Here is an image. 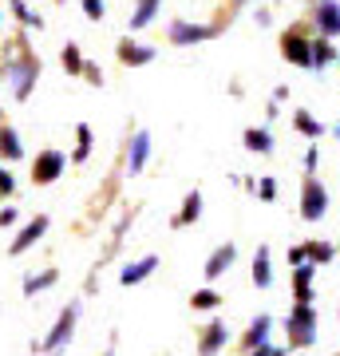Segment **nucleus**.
I'll list each match as a JSON object with an SVG mask.
<instances>
[{
  "label": "nucleus",
  "mask_w": 340,
  "mask_h": 356,
  "mask_svg": "<svg viewBox=\"0 0 340 356\" xmlns=\"http://www.w3.org/2000/svg\"><path fill=\"white\" fill-rule=\"evenodd\" d=\"M285 332H289V341L297 344V348L313 344L316 341V309L297 301V305L289 309V317H285Z\"/></svg>",
  "instance_id": "1"
},
{
  "label": "nucleus",
  "mask_w": 340,
  "mask_h": 356,
  "mask_svg": "<svg viewBox=\"0 0 340 356\" xmlns=\"http://www.w3.org/2000/svg\"><path fill=\"white\" fill-rule=\"evenodd\" d=\"M325 214H328V191L316 175H309L301 182V218L305 222H321Z\"/></svg>",
  "instance_id": "2"
},
{
  "label": "nucleus",
  "mask_w": 340,
  "mask_h": 356,
  "mask_svg": "<svg viewBox=\"0 0 340 356\" xmlns=\"http://www.w3.org/2000/svg\"><path fill=\"white\" fill-rule=\"evenodd\" d=\"M36 76H40V60H36V56H24L20 64H8V67H4V79L13 83V95H16L20 103L32 95V83H36Z\"/></svg>",
  "instance_id": "3"
},
{
  "label": "nucleus",
  "mask_w": 340,
  "mask_h": 356,
  "mask_svg": "<svg viewBox=\"0 0 340 356\" xmlns=\"http://www.w3.org/2000/svg\"><path fill=\"white\" fill-rule=\"evenodd\" d=\"M76 321H79V305H67L60 313V321L51 325V332L40 341V353H60L63 344L72 341V332H76Z\"/></svg>",
  "instance_id": "4"
},
{
  "label": "nucleus",
  "mask_w": 340,
  "mask_h": 356,
  "mask_svg": "<svg viewBox=\"0 0 340 356\" xmlns=\"http://www.w3.org/2000/svg\"><path fill=\"white\" fill-rule=\"evenodd\" d=\"M63 166H67L63 151L48 147V151H40V154H36V163H32V178H36L40 186H48V182H56V178L63 175Z\"/></svg>",
  "instance_id": "5"
},
{
  "label": "nucleus",
  "mask_w": 340,
  "mask_h": 356,
  "mask_svg": "<svg viewBox=\"0 0 340 356\" xmlns=\"http://www.w3.org/2000/svg\"><path fill=\"white\" fill-rule=\"evenodd\" d=\"M281 56H285L289 64H297V67H313V40L297 36V32H285V40H281Z\"/></svg>",
  "instance_id": "6"
},
{
  "label": "nucleus",
  "mask_w": 340,
  "mask_h": 356,
  "mask_svg": "<svg viewBox=\"0 0 340 356\" xmlns=\"http://www.w3.org/2000/svg\"><path fill=\"white\" fill-rule=\"evenodd\" d=\"M234 261H238V245H234V242L218 245L214 254L206 257V269H202V277H206V281H218L229 266H234Z\"/></svg>",
  "instance_id": "7"
},
{
  "label": "nucleus",
  "mask_w": 340,
  "mask_h": 356,
  "mask_svg": "<svg viewBox=\"0 0 340 356\" xmlns=\"http://www.w3.org/2000/svg\"><path fill=\"white\" fill-rule=\"evenodd\" d=\"M44 229H48V214H36L24 229H20V234H16V242L8 245V254H24V250H32V245L44 238Z\"/></svg>",
  "instance_id": "8"
},
{
  "label": "nucleus",
  "mask_w": 340,
  "mask_h": 356,
  "mask_svg": "<svg viewBox=\"0 0 340 356\" xmlns=\"http://www.w3.org/2000/svg\"><path fill=\"white\" fill-rule=\"evenodd\" d=\"M316 28L321 36H340V0H316Z\"/></svg>",
  "instance_id": "9"
},
{
  "label": "nucleus",
  "mask_w": 340,
  "mask_h": 356,
  "mask_svg": "<svg viewBox=\"0 0 340 356\" xmlns=\"http://www.w3.org/2000/svg\"><path fill=\"white\" fill-rule=\"evenodd\" d=\"M214 36V28H206V24H186V20H175L170 24V44H202V40H210Z\"/></svg>",
  "instance_id": "10"
},
{
  "label": "nucleus",
  "mask_w": 340,
  "mask_h": 356,
  "mask_svg": "<svg viewBox=\"0 0 340 356\" xmlns=\"http://www.w3.org/2000/svg\"><path fill=\"white\" fill-rule=\"evenodd\" d=\"M147 159H151V135L147 131H135L131 135V151H127V170L139 175L143 166H147Z\"/></svg>",
  "instance_id": "11"
},
{
  "label": "nucleus",
  "mask_w": 340,
  "mask_h": 356,
  "mask_svg": "<svg viewBox=\"0 0 340 356\" xmlns=\"http://www.w3.org/2000/svg\"><path fill=\"white\" fill-rule=\"evenodd\" d=\"M313 277H316L313 261H305V266L293 269V297H297L301 305H313Z\"/></svg>",
  "instance_id": "12"
},
{
  "label": "nucleus",
  "mask_w": 340,
  "mask_h": 356,
  "mask_svg": "<svg viewBox=\"0 0 340 356\" xmlns=\"http://www.w3.org/2000/svg\"><path fill=\"white\" fill-rule=\"evenodd\" d=\"M269 332H273V317L269 313H257V317L250 321V329H245V337H241V344L245 348H261V344H269Z\"/></svg>",
  "instance_id": "13"
},
{
  "label": "nucleus",
  "mask_w": 340,
  "mask_h": 356,
  "mask_svg": "<svg viewBox=\"0 0 340 356\" xmlns=\"http://www.w3.org/2000/svg\"><path fill=\"white\" fill-rule=\"evenodd\" d=\"M159 269V257L154 254H147V257H139V261H131V266L119 273V285H139V281H147Z\"/></svg>",
  "instance_id": "14"
},
{
  "label": "nucleus",
  "mask_w": 340,
  "mask_h": 356,
  "mask_svg": "<svg viewBox=\"0 0 340 356\" xmlns=\"http://www.w3.org/2000/svg\"><path fill=\"white\" fill-rule=\"evenodd\" d=\"M226 341H229L226 321H214V325L206 329V337H202V344H198V356H218L222 348H226Z\"/></svg>",
  "instance_id": "15"
},
{
  "label": "nucleus",
  "mask_w": 340,
  "mask_h": 356,
  "mask_svg": "<svg viewBox=\"0 0 340 356\" xmlns=\"http://www.w3.org/2000/svg\"><path fill=\"white\" fill-rule=\"evenodd\" d=\"M253 285H257V289H269V285H273V257H269V245H257V257H253Z\"/></svg>",
  "instance_id": "16"
},
{
  "label": "nucleus",
  "mask_w": 340,
  "mask_h": 356,
  "mask_svg": "<svg viewBox=\"0 0 340 356\" xmlns=\"http://www.w3.org/2000/svg\"><path fill=\"white\" fill-rule=\"evenodd\" d=\"M119 60H123L127 67L151 64V60H154V48H147V44H135V40H123V44H119Z\"/></svg>",
  "instance_id": "17"
},
{
  "label": "nucleus",
  "mask_w": 340,
  "mask_h": 356,
  "mask_svg": "<svg viewBox=\"0 0 340 356\" xmlns=\"http://www.w3.org/2000/svg\"><path fill=\"white\" fill-rule=\"evenodd\" d=\"M241 143H245V151H253V154H269L273 151V135L265 127H250L245 135H241Z\"/></svg>",
  "instance_id": "18"
},
{
  "label": "nucleus",
  "mask_w": 340,
  "mask_h": 356,
  "mask_svg": "<svg viewBox=\"0 0 340 356\" xmlns=\"http://www.w3.org/2000/svg\"><path fill=\"white\" fill-rule=\"evenodd\" d=\"M202 218V194L190 191L186 198H182V214L175 218V226H190V222H198Z\"/></svg>",
  "instance_id": "19"
},
{
  "label": "nucleus",
  "mask_w": 340,
  "mask_h": 356,
  "mask_svg": "<svg viewBox=\"0 0 340 356\" xmlns=\"http://www.w3.org/2000/svg\"><path fill=\"white\" fill-rule=\"evenodd\" d=\"M159 8H163V0H139L135 13H131V28H147L159 16Z\"/></svg>",
  "instance_id": "20"
},
{
  "label": "nucleus",
  "mask_w": 340,
  "mask_h": 356,
  "mask_svg": "<svg viewBox=\"0 0 340 356\" xmlns=\"http://www.w3.org/2000/svg\"><path fill=\"white\" fill-rule=\"evenodd\" d=\"M328 64H337V48H332V40L328 36H321V40H313V67L325 72Z\"/></svg>",
  "instance_id": "21"
},
{
  "label": "nucleus",
  "mask_w": 340,
  "mask_h": 356,
  "mask_svg": "<svg viewBox=\"0 0 340 356\" xmlns=\"http://www.w3.org/2000/svg\"><path fill=\"white\" fill-rule=\"evenodd\" d=\"M293 123H297V131H301L305 139H321V135H325V123L313 119V111H297L293 115Z\"/></svg>",
  "instance_id": "22"
},
{
  "label": "nucleus",
  "mask_w": 340,
  "mask_h": 356,
  "mask_svg": "<svg viewBox=\"0 0 340 356\" xmlns=\"http://www.w3.org/2000/svg\"><path fill=\"white\" fill-rule=\"evenodd\" d=\"M56 281H60V273H56V269H48V273H40V277H24V297H36V293L51 289Z\"/></svg>",
  "instance_id": "23"
},
{
  "label": "nucleus",
  "mask_w": 340,
  "mask_h": 356,
  "mask_svg": "<svg viewBox=\"0 0 340 356\" xmlns=\"http://www.w3.org/2000/svg\"><path fill=\"white\" fill-rule=\"evenodd\" d=\"M0 154H8V159H20L24 147H20V135L13 127H0Z\"/></svg>",
  "instance_id": "24"
},
{
  "label": "nucleus",
  "mask_w": 340,
  "mask_h": 356,
  "mask_svg": "<svg viewBox=\"0 0 340 356\" xmlns=\"http://www.w3.org/2000/svg\"><path fill=\"white\" fill-rule=\"evenodd\" d=\"M305 250H309V261H313V266H325V261H332V254H337L332 242H305Z\"/></svg>",
  "instance_id": "25"
},
{
  "label": "nucleus",
  "mask_w": 340,
  "mask_h": 356,
  "mask_svg": "<svg viewBox=\"0 0 340 356\" xmlns=\"http://www.w3.org/2000/svg\"><path fill=\"white\" fill-rule=\"evenodd\" d=\"M88 154H91V127H88V123H79V127H76V154H72V159L83 163Z\"/></svg>",
  "instance_id": "26"
},
{
  "label": "nucleus",
  "mask_w": 340,
  "mask_h": 356,
  "mask_svg": "<svg viewBox=\"0 0 340 356\" xmlns=\"http://www.w3.org/2000/svg\"><path fill=\"white\" fill-rule=\"evenodd\" d=\"M13 13L20 16V24H24V28H36V32H40V28H44V20H40V16L32 13V8H28L24 0H13Z\"/></svg>",
  "instance_id": "27"
},
{
  "label": "nucleus",
  "mask_w": 340,
  "mask_h": 356,
  "mask_svg": "<svg viewBox=\"0 0 340 356\" xmlns=\"http://www.w3.org/2000/svg\"><path fill=\"white\" fill-rule=\"evenodd\" d=\"M60 60H63V67H67L72 76H79V72H83V56H79L76 44H67V48L60 51Z\"/></svg>",
  "instance_id": "28"
},
{
  "label": "nucleus",
  "mask_w": 340,
  "mask_h": 356,
  "mask_svg": "<svg viewBox=\"0 0 340 356\" xmlns=\"http://www.w3.org/2000/svg\"><path fill=\"white\" fill-rule=\"evenodd\" d=\"M190 305H194V309H218V305H222V297H218L214 289H194Z\"/></svg>",
  "instance_id": "29"
},
{
  "label": "nucleus",
  "mask_w": 340,
  "mask_h": 356,
  "mask_svg": "<svg viewBox=\"0 0 340 356\" xmlns=\"http://www.w3.org/2000/svg\"><path fill=\"white\" fill-rule=\"evenodd\" d=\"M253 191H257V198H261V202H273V198H277V178L261 175L257 182H253Z\"/></svg>",
  "instance_id": "30"
},
{
  "label": "nucleus",
  "mask_w": 340,
  "mask_h": 356,
  "mask_svg": "<svg viewBox=\"0 0 340 356\" xmlns=\"http://www.w3.org/2000/svg\"><path fill=\"white\" fill-rule=\"evenodd\" d=\"M83 13H88V20H103L107 16V4L103 0H83Z\"/></svg>",
  "instance_id": "31"
},
{
  "label": "nucleus",
  "mask_w": 340,
  "mask_h": 356,
  "mask_svg": "<svg viewBox=\"0 0 340 356\" xmlns=\"http://www.w3.org/2000/svg\"><path fill=\"white\" fill-rule=\"evenodd\" d=\"M305 261H309V250H305V245H293L289 250V266L297 269V266H305Z\"/></svg>",
  "instance_id": "32"
},
{
  "label": "nucleus",
  "mask_w": 340,
  "mask_h": 356,
  "mask_svg": "<svg viewBox=\"0 0 340 356\" xmlns=\"http://www.w3.org/2000/svg\"><path fill=\"white\" fill-rule=\"evenodd\" d=\"M316 163H321V151H316V147H309V154H305V170L313 175V170H316Z\"/></svg>",
  "instance_id": "33"
},
{
  "label": "nucleus",
  "mask_w": 340,
  "mask_h": 356,
  "mask_svg": "<svg viewBox=\"0 0 340 356\" xmlns=\"http://www.w3.org/2000/svg\"><path fill=\"white\" fill-rule=\"evenodd\" d=\"M13 191H16L13 175H8V170H0V194H13Z\"/></svg>",
  "instance_id": "34"
},
{
  "label": "nucleus",
  "mask_w": 340,
  "mask_h": 356,
  "mask_svg": "<svg viewBox=\"0 0 340 356\" xmlns=\"http://www.w3.org/2000/svg\"><path fill=\"white\" fill-rule=\"evenodd\" d=\"M83 76H88L91 83H103V72H99L95 64H83Z\"/></svg>",
  "instance_id": "35"
},
{
  "label": "nucleus",
  "mask_w": 340,
  "mask_h": 356,
  "mask_svg": "<svg viewBox=\"0 0 340 356\" xmlns=\"http://www.w3.org/2000/svg\"><path fill=\"white\" fill-rule=\"evenodd\" d=\"M250 356H285L281 348H273V344H261V348H253Z\"/></svg>",
  "instance_id": "36"
},
{
  "label": "nucleus",
  "mask_w": 340,
  "mask_h": 356,
  "mask_svg": "<svg viewBox=\"0 0 340 356\" xmlns=\"http://www.w3.org/2000/svg\"><path fill=\"white\" fill-rule=\"evenodd\" d=\"M16 222V210L13 206H4V210H0V226H13Z\"/></svg>",
  "instance_id": "37"
},
{
  "label": "nucleus",
  "mask_w": 340,
  "mask_h": 356,
  "mask_svg": "<svg viewBox=\"0 0 340 356\" xmlns=\"http://www.w3.org/2000/svg\"><path fill=\"white\" fill-rule=\"evenodd\" d=\"M103 356H115V353H103Z\"/></svg>",
  "instance_id": "38"
}]
</instances>
